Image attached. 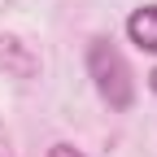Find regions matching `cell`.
<instances>
[{"mask_svg":"<svg viewBox=\"0 0 157 157\" xmlns=\"http://www.w3.org/2000/svg\"><path fill=\"white\" fill-rule=\"evenodd\" d=\"M87 74H92V83H96V92H101V101L109 109H131V96H135L131 70L109 39H92L87 44Z\"/></svg>","mask_w":157,"mask_h":157,"instance_id":"6da1fadb","label":"cell"},{"mask_svg":"<svg viewBox=\"0 0 157 157\" xmlns=\"http://www.w3.org/2000/svg\"><path fill=\"white\" fill-rule=\"evenodd\" d=\"M127 35H131V44H140V48L157 52V5L135 9V13L127 17Z\"/></svg>","mask_w":157,"mask_h":157,"instance_id":"7a4b0ae2","label":"cell"},{"mask_svg":"<svg viewBox=\"0 0 157 157\" xmlns=\"http://www.w3.org/2000/svg\"><path fill=\"white\" fill-rule=\"evenodd\" d=\"M44 157H83V153H78L74 144H52V148H48Z\"/></svg>","mask_w":157,"mask_h":157,"instance_id":"3957f363","label":"cell"},{"mask_svg":"<svg viewBox=\"0 0 157 157\" xmlns=\"http://www.w3.org/2000/svg\"><path fill=\"white\" fill-rule=\"evenodd\" d=\"M148 87H153V92H157V70H153V74H148Z\"/></svg>","mask_w":157,"mask_h":157,"instance_id":"277c9868","label":"cell"}]
</instances>
